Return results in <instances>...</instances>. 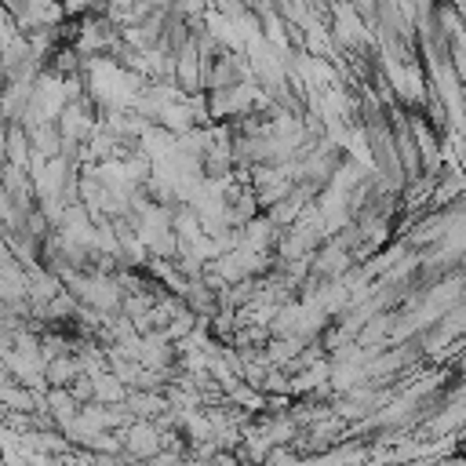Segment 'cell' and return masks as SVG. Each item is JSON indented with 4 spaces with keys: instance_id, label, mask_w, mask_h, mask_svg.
Listing matches in <instances>:
<instances>
[{
    "instance_id": "obj_1",
    "label": "cell",
    "mask_w": 466,
    "mask_h": 466,
    "mask_svg": "<svg viewBox=\"0 0 466 466\" xmlns=\"http://www.w3.org/2000/svg\"><path fill=\"white\" fill-rule=\"evenodd\" d=\"M125 455L135 462H149L165 452V438H161V426L149 422V419H135L132 426H125Z\"/></svg>"
}]
</instances>
